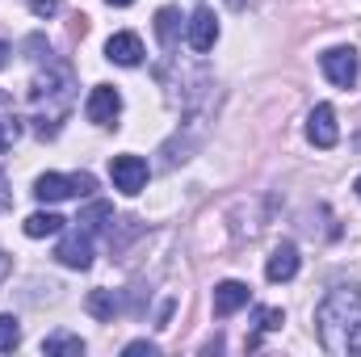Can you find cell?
<instances>
[{"mask_svg": "<svg viewBox=\"0 0 361 357\" xmlns=\"http://www.w3.org/2000/svg\"><path fill=\"white\" fill-rule=\"evenodd\" d=\"M319 345L328 353H361V286H341L332 290L319 311Z\"/></svg>", "mask_w": 361, "mask_h": 357, "instance_id": "cell-1", "label": "cell"}, {"mask_svg": "<svg viewBox=\"0 0 361 357\" xmlns=\"http://www.w3.org/2000/svg\"><path fill=\"white\" fill-rule=\"evenodd\" d=\"M72 101H76V76H72V68L59 63V68H47V72L34 76V85H30V109H34V126H38L42 139L59 131V122L68 118Z\"/></svg>", "mask_w": 361, "mask_h": 357, "instance_id": "cell-2", "label": "cell"}, {"mask_svg": "<svg viewBox=\"0 0 361 357\" xmlns=\"http://www.w3.org/2000/svg\"><path fill=\"white\" fill-rule=\"evenodd\" d=\"M92 189H97V177H92V173H72V177H63V173H42V177L34 181V198H38V202L92 198Z\"/></svg>", "mask_w": 361, "mask_h": 357, "instance_id": "cell-3", "label": "cell"}, {"mask_svg": "<svg viewBox=\"0 0 361 357\" xmlns=\"http://www.w3.org/2000/svg\"><path fill=\"white\" fill-rule=\"evenodd\" d=\"M319 68H324V76H328L332 85H341V89H349L361 72L353 47H332V51H324V55H319Z\"/></svg>", "mask_w": 361, "mask_h": 357, "instance_id": "cell-4", "label": "cell"}, {"mask_svg": "<svg viewBox=\"0 0 361 357\" xmlns=\"http://www.w3.org/2000/svg\"><path fill=\"white\" fill-rule=\"evenodd\" d=\"M109 181H114V189H122L126 198H135L147 185V160H139V156H114L109 160Z\"/></svg>", "mask_w": 361, "mask_h": 357, "instance_id": "cell-5", "label": "cell"}, {"mask_svg": "<svg viewBox=\"0 0 361 357\" xmlns=\"http://www.w3.org/2000/svg\"><path fill=\"white\" fill-rule=\"evenodd\" d=\"M307 139H311L315 147H336L341 126H336V109H332L328 101H319V105L307 114Z\"/></svg>", "mask_w": 361, "mask_h": 357, "instance_id": "cell-6", "label": "cell"}, {"mask_svg": "<svg viewBox=\"0 0 361 357\" xmlns=\"http://www.w3.org/2000/svg\"><path fill=\"white\" fill-rule=\"evenodd\" d=\"M85 114L97 126H114V118L122 114V92L114 89V85H97L89 92V101H85Z\"/></svg>", "mask_w": 361, "mask_h": 357, "instance_id": "cell-7", "label": "cell"}, {"mask_svg": "<svg viewBox=\"0 0 361 357\" xmlns=\"http://www.w3.org/2000/svg\"><path fill=\"white\" fill-rule=\"evenodd\" d=\"M55 257L63 261L68 269H89L92 265V240H89V231H68L63 240H59V248H55Z\"/></svg>", "mask_w": 361, "mask_h": 357, "instance_id": "cell-8", "label": "cell"}, {"mask_svg": "<svg viewBox=\"0 0 361 357\" xmlns=\"http://www.w3.org/2000/svg\"><path fill=\"white\" fill-rule=\"evenodd\" d=\"M185 38H189L193 51H210V47L219 42V17H214L210 8H193V17H189V25H185Z\"/></svg>", "mask_w": 361, "mask_h": 357, "instance_id": "cell-9", "label": "cell"}, {"mask_svg": "<svg viewBox=\"0 0 361 357\" xmlns=\"http://www.w3.org/2000/svg\"><path fill=\"white\" fill-rule=\"evenodd\" d=\"M105 59H109V63H122V68H139V63H143V42H139V34H130V30L114 34V38L105 42Z\"/></svg>", "mask_w": 361, "mask_h": 357, "instance_id": "cell-10", "label": "cell"}, {"mask_svg": "<svg viewBox=\"0 0 361 357\" xmlns=\"http://www.w3.org/2000/svg\"><path fill=\"white\" fill-rule=\"evenodd\" d=\"M248 298H252V290H248L244 282H219V286H214V315L227 320V315H235L240 307H248Z\"/></svg>", "mask_w": 361, "mask_h": 357, "instance_id": "cell-11", "label": "cell"}, {"mask_svg": "<svg viewBox=\"0 0 361 357\" xmlns=\"http://www.w3.org/2000/svg\"><path fill=\"white\" fill-rule=\"evenodd\" d=\"M294 273H298V248H294V244L273 248L269 265H265V277H269V282H290Z\"/></svg>", "mask_w": 361, "mask_h": 357, "instance_id": "cell-12", "label": "cell"}, {"mask_svg": "<svg viewBox=\"0 0 361 357\" xmlns=\"http://www.w3.org/2000/svg\"><path fill=\"white\" fill-rule=\"evenodd\" d=\"M63 223H68V219H59L55 210H38V214H30V219L21 223V231H25L30 240H42V236H59Z\"/></svg>", "mask_w": 361, "mask_h": 357, "instance_id": "cell-13", "label": "cell"}, {"mask_svg": "<svg viewBox=\"0 0 361 357\" xmlns=\"http://www.w3.org/2000/svg\"><path fill=\"white\" fill-rule=\"evenodd\" d=\"M17 135H21V118L8 109V101L0 97V152H8L13 143H17Z\"/></svg>", "mask_w": 361, "mask_h": 357, "instance_id": "cell-14", "label": "cell"}, {"mask_svg": "<svg viewBox=\"0 0 361 357\" xmlns=\"http://www.w3.org/2000/svg\"><path fill=\"white\" fill-rule=\"evenodd\" d=\"M42 353H72V357H80V353H85V341H80V337H72V332H55V337H47V341H42Z\"/></svg>", "mask_w": 361, "mask_h": 357, "instance_id": "cell-15", "label": "cell"}, {"mask_svg": "<svg viewBox=\"0 0 361 357\" xmlns=\"http://www.w3.org/2000/svg\"><path fill=\"white\" fill-rule=\"evenodd\" d=\"M80 223H85V231H105V227H109V223H114V210H109V206H105V202H89V206H85V214H80Z\"/></svg>", "mask_w": 361, "mask_h": 357, "instance_id": "cell-16", "label": "cell"}, {"mask_svg": "<svg viewBox=\"0 0 361 357\" xmlns=\"http://www.w3.org/2000/svg\"><path fill=\"white\" fill-rule=\"evenodd\" d=\"M177 30H180V13L177 8H160V13H156V34H160L164 47L177 42Z\"/></svg>", "mask_w": 361, "mask_h": 357, "instance_id": "cell-17", "label": "cell"}, {"mask_svg": "<svg viewBox=\"0 0 361 357\" xmlns=\"http://www.w3.org/2000/svg\"><path fill=\"white\" fill-rule=\"evenodd\" d=\"M89 311L97 320H114V311H118V294L114 290H92L89 294Z\"/></svg>", "mask_w": 361, "mask_h": 357, "instance_id": "cell-18", "label": "cell"}, {"mask_svg": "<svg viewBox=\"0 0 361 357\" xmlns=\"http://www.w3.org/2000/svg\"><path fill=\"white\" fill-rule=\"evenodd\" d=\"M17 341H21V324H17V315H0V353L17 349Z\"/></svg>", "mask_w": 361, "mask_h": 357, "instance_id": "cell-19", "label": "cell"}, {"mask_svg": "<svg viewBox=\"0 0 361 357\" xmlns=\"http://www.w3.org/2000/svg\"><path fill=\"white\" fill-rule=\"evenodd\" d=\"M281 324H286L281 307H261V311H257V328H261V332H277Z\"/></svg>", "mask_w": 361, "mask_h": 357, "instance_id": "cell-20", "label": "cell"}, {"mask_svg": "<svg viewBox=\"0 0 361 357\" xmlns=\"http://www.w3.org/2000/svg\"><path fill=\"white\" fill-rule=\"evenodd\" d=\"M63 8V0H30V13L34 17H55Z\"/></svg>", "mask_w": 361, "mask_h": 357, "instance_id": "cell-21", "label": "cell"}, {"mask_svg": "<svg viewBox=\"0 0 361 357\" xmlns=\"http://www.w3.org/2000/svg\"><path fill=\"white\" fill-rule=\"evenodd\" d=\"M122 353H126V357H135V353H147V357H152V353H156V345H152V341H130Z\"/></svg>", "mask_w": 361, "mask_h": 357, "instance_id": "cell-22", "label": "cell"}, {"mask_svg": "<svg viewBox=\"0 0 361 357\" xmlns=\"http://www.w3.org/2000/svg\"><path fill=\"white\" fill-rule=\"evenodd\" d=\"M8 59H13V47H8V42H0V72L8 68Z\"/></svg>", "mask_w": 361, "mask_h": 357, "instance_id": "cell-23", "label": "cell"}, {"mask_svg": "<svg viewBox=\"0 0 361 357\" xmlns=\"http://www.w3.org/2000/svg\"><path fill=\"white\" fill-rule=\"evenodd\" d=\"M8 206H13V198L4 193V173H0V210H8Z\"/></svg>", "mask_w": 361, "mask_h": 357, "instance_id": "cell-24", "label": "cell"}, {"mask_svg": "<svg viewBox=\"0 0 361 357\" xmlns=\"http://www.w3.org/2000/svg\"><path fill=\"white\" fill-rule=\"evenodd\" d=\"M4 273H8V257L0 253V282H4Z\"/></svg>", "mask_w": 361, "mask_h": 357, "instance_id": "cell-25", "label": "cell"}, {"mask_svg": "<svg viewBox=\"0 0 361 357\" xmlns=\"http://www.w3.org/2000/svg\"><path fill=\"white\" fill-rule=\"evenodd\" d=\"M105 4H114V8H126V4H135V0H105Z\"/></svg>", "mask_w": 361, "mask_h": 357, "instance_id": "cell-26", "label": "cell"}, {"mask_svg": "<svg viewBox=\"0 0 361 357\" xmlns=\"http://www.w3.org/2000/svg\"><path fill=\"white\" fill-rule=\"evenodd\" d=\"M353 189H357V198H361V177H357V185H353Z\"/></svg>", "mask_w": 361, "mask_h": 357, "instance_id": "cell-27", "label": "cell"}]
</instances>
